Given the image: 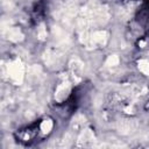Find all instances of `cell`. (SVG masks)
<instances>
[{
  "label": "cell",
  "mask_w": 149,
  "mask_h": 149,
  "mask_svg": "<svg viewBox=\"0 0 149 149\" xmlns=\"http://www.w3.org/2000/svg\"><path fill=\"white\" fill-rule=\"evenodd\" d=\"M7 72H8V76L9 78L16 83V84H20L23 79V66H22V63L20 59H15L13 62H10L7 66Z\"/></svg>",
  "instance_id": "obj_1"
},
{
  "label": "cell",
  "mask_w": 149,
  "mask_h": 149,
  "mask_svg": "<svg viewBox=\"0 0 149 149\" xmlns=\"http://www.w3.org/2000/svg\"><path fill=\"white\" fill-rule=\"evenodd\" d=\"M70 90H71V85L69 81H63L61 83L57 88H56V92H55V99L57 101H63L70 93Z\"/></svg>",
  "instance_id": "obj_2"
},
{
  "label": "cell",
  "mask_w": 149,
  "mask_h": 149,
  "mask_svg": "<svg viewBox=\"0 0 149 149\" xmlns=\"http://www.w3.org/2000/svg\"><path fill=\"white\" fill-rule=\"evenodd\" d=\"M44 59H45V63L48 65H56V64H58L61 62V55H59L58 51L49 50L47 52V56L44 57Z\"/></svg>",
  "instance_id": "obj_3"
},
{
  "label": "cell",
  "mask_w": 149,
  "mask_h": 149,
  "mask_svg": "<svg viewBox=\"0 0 149 149\" xmlns=\"http://www.w3.org/2000/svg\"><path fill=\"white\" fill-rule=\"evenodd\" d=\"M70 69L74 77H80V73L83 71V63L78 58H74L70 63Z\"/></svg>",
  "instance_id": "obj_4"
},
{
  "label": "cell",
  "mask_w": 149,
  "mask_h": 149,
  "mask_svg": "<svg viewBox=\"0 0 149 149\" xmlns=\"http://www.w3.org/2000/svg\"><path fill=\"white\" fill-rule=\"evenodd\" d=\"M135 127H136V125L134 123V121L125 120V121H121V123L119 125V132L122 134H129Z\"/></svg>",
  "instance_id": "obj_5"
},
{
  "label": "cell",
  "mask_w": 149,
  "mask_h": 149,
  "mask_svg": "<svg viewBox=\"0 0 149 149\" xmlns=\"http://www.w3.org/2000/svg\"><path fill=\"white\" fill-rule=\"evenodd\" d=\"M94 140V135L90 129H83L80 136H79V144H87L88 142H92Z\"/></svg>",
  "instance_id": "obj_6"
},
{
  "label": "cell",
  "mask_w": 149,
  "mask_h": 149,
  "mask_svg": "<svg viewBox=\"0 0 149 149\" xmlns=\"http://www.w3.org/2000/svg\"><path fill=\"white\" fill-rule=\"evenodd\" d=\"M8 36H9V38L12 41H19L22 37V35H21V33H20V30L17 28H10L8 30Z\"/></svg>",
  "instance_id": "obj_7"
},
{
  "label": "cell",
  "mask_w": 149,
  "mask_h": 149,
  "mask_svg": "<svg viewBox=\"0 0 149 149\" xmlns=\"http://www.w3.org/2000/svg\"><path fill=\"white\" fill-rule=\"evenodd\" d=\"M139 69L147 76H149V61L147 59H141L139 62Z\"/></svg>",
  "instance_id": "obj_8"
},
{
  "label": "cell",
  "mask_w": 149,
  "mask_h": 149,
  "mask_svg": "<svg viewBox=\"0 0 149 149\" xmlns=\"http://www.w3.org/2000/svg\"><path fill=\"white\" fill-rule=\"evenodd\" d=\"M85 123V118L83 116V115H77L74 119H73V127H74V129H78V128H80Z\"/></svg>",
  "instance_id": "obj_9"
},
{
  "label": "cell",
  "mask_w": 149,
  "mask_h": 149,
  "mask_svg": "<svg viewBox=\"0 0 149 149\" xmlns=\"http://www.w3.org/2000/svg\"><path fill=\"white\" fill-rule=\"evenodd\" d=\"M119 62H120V59L116 55H111L106 61V65L107 66H115L119 64Z\"/></svg>",
  "instance_id": "obj_10"
},
{
  "label": "cell",
  "mask_w": 149,
  "mask_h": 149,
  "mask_svg": "<svg viewBox=\"0 0 149 149\" xmlns=\"http://www.w3.org/2000/svg\"><path fill=\"white\" fill-rule=\"evenodd\" d=\"M51 128H52V122L50 120H44L41 125V129L43 133H49Z\"/></svg>",
  "instance_id": "obj_11"
}]
</instances>
